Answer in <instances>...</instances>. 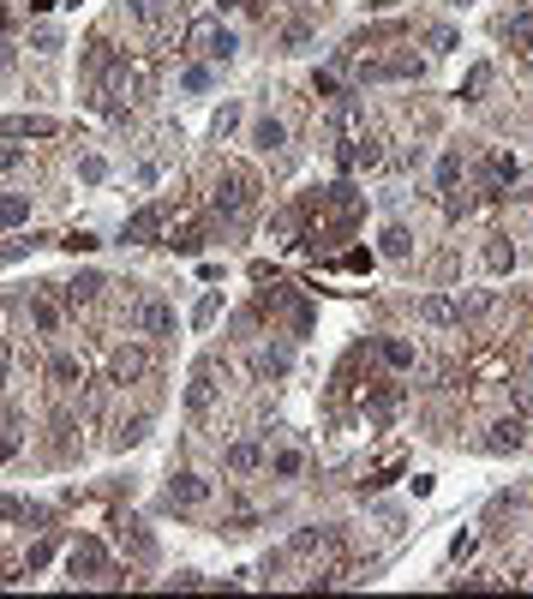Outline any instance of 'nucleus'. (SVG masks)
<instances>
[{
	"mask_svg": "<svg viewBox=\"0 0 533 599\" xmlns=\"http://www.w3.org/2000/svg\"><path fill=\"white\" fill-rule=\"evenodd\" d=\"M258 192H264L258 168L228 162V168H222V180H216V192H210V216H216L222 228H240V222H246V210L258 204Z\"/></svg>",
	"mask_w": 533,
	"mask_h": 599,
	"instance_id": "obj_1",
	"label": "nucleus"
},
{
	"mask_svg": "<svg viewBox=\"0 0 533 599\" xmlns=\"http://www.w3.org/2000/svg\"><path fill=\"white\" fill-rule=\"evenodd\" d=\"M66 576H72V582H84V588L126 582V576H120V564L108 558V546H102L96 534H78V540H72V552H66Z\"/></svg>",
	"mask_w": 533,
	"mask_h": 599,
	"instance_id": "obj_2",
	"label": "nucleus"
},
{
	"mask_svg": "<svg viewBox=\"0 0 533 599\" xmlns=\"http://www.w3.org/2000/svg\"><path fill=\"white\" fill-rule=\"evenodd\" d=\"M48 288H54V300H60L66 312H84V306H96V300H102V294H108L114 282H108L102 270H84V276H66V282H48Z\"/></svg>",
	"mask_w": 533,
	"mask_h": 599,
	"instance_id": "obj_3",
	"label": "nucleus"
},
{
	"mask_svg": "<svg viewBox=\"0 0 533 599\" xmlns=\"http://www.w3.org/2000/svg\"><path fill=\"white\" fill-rule=\"evenodd\" d=\"M180 42H192L204 60H234V54H240V36H234L228 24H186Z\"/></svg>",
	"mask_w": 533,
	"mask_h": 599,
	"instance_id": "obj_4",
	"label": "nucleus"
},
{
	"mask_svg": "<svg viewBox=\"0 0 533 599\" xmlns=\"http://www.w3.org/2000/svg\"><path fill=\"white\" fill-rule=\"evenodd\" d=\"M24 318H30V330L42 336V342H60V324H66V306L54 300V288L42 282L30 300H24Z\"/></svg>",
	"mask_w": 533,
	"mask_h": 599,
	"instance_id": "obj_5",
	"label": "nucleus"
},
{
	"mask_svg": "<svg viewBox=\"0 0 533 599\" xmlns=\"http://www.w3.org/2000/svg\"><path fill=\"white\" fill-rule=\"evenodd\" d=\"M150 366H156V354H150L144 342H120V348L108 354V384H114V390H126V384H138Z\"/></svg>",
	"mask_w": 533,
	"mask_h": 599,
	"instance_id": "obj_6",
	"label": "nucleus"
},
{
	"mask_svg": "<svg viewBox=\"0 0 533 599\" xmlns=\"http://www.w3.org/2000/svg\"><path fill=\"white\" fill-rule=\"evenodd\" d=\"M528 438H533V432H528V420H522V414L510 408L504 420H492V426H486V438H480V450H486V456H516V450H522Z\"/></svg>",
	"mask_w": 533,
	"mask_h": 599,
	"instance_id": "obj_7",
	"label": "nucleus"
},
{
	"mask_svg": "<svg viewBox=\"0 0 533 599\" xmlns=\"http://www.w3.org/2000/svg\"><path fill=\"white\" fill-rule=\"evenodd\" d=\"M216 378H228V372L216 366V354H204L198 372H192V390H186V408H192V414H210V408H216V396H222Z\"/></svg>",
	"mask_w": 533,
	"mask_h": 599,
	"instance_id": "obj_8",
	"label": "nucleus"
},
{
	"mask_svg": "<svg viewBox=\"0 0 533 599\" xmlns=\"http://www.w3.org/2000/svg\"><path fill=\"white\" fill-rule=\"evenodd\" d=\"M162 222H168V204H144V210H132L126 216V246H162Z\"/></svg>",
	"mask_w": 533,
	"mask_h": 599,
	"instance_id": "obj_9",
	"label": "nucleus"
},
{
	"mask_svg": "<svg viewBox=\"0 0 533 599\" xmlns=\"http://www.w3.org/2000/svg\"><path fill=\"white\" fill-rule=\"evenodd\" d=\"M264 450H270V444H264V432H252V438H234V444L222 450V468H228L234 480H246V474H258V468H264Z\"/></svg>",
	"mask_w": 533,
	"mask_h": 599,
	"instance_id": "obj_10",
	"label": "nucleus"
},
{
	"mask_svg": "<svg viewBox=\"0 0 533 599\" xmlns=\"http://www.w3.org/2000/svg\"><path fill=\"white\" fill-rule=\"evenodd\" d=\"M252 144H258V156H270L276 168H288V126H282L276 114H258V120H252Z\"/></svg>",
	"mask_w": 533,
	"mask_h": 599,
	"instance_id": "obj_11",
	"label": "nucleus"
},
{
	"mask_svg": "<svg viewBox=\"0 0 533 599\" xmlns=\"http://www.w3.org/2000/svg\"><path fill=\"white\" fill-rule=\"evenodd\" d=\"M204 504H210V480H198V474H174L162 492V510H204Z\"/></svg>",
	"mask_w": 533,
	"mask_h": 599,
	"instance_id": "obj_12",
	"label": "nucleus"
},
{
	"mask_svg": "<svg viewBox=\"0 0 533 599\" xmlns=\"http://www.w3.org/2000/svg\"><path fill=\"white\" fill-rule=\"evenodd\" d=\"M372 354H378L390 372H414V366H420V348H414L408 336H378V342H372Z\"/></svg>",
	"mask_w": 533,
	"mask_h": 599,
	"instance_id": "obj_13",
	"label": "nucleus"
},
{
	"mask_svg": "<svg viewBox=\"0 0 533 599\" xmlns=\"http://www.w3.org/2000/svg\"><path fill=\"white\" fill-rule=\"evenodd\" d=\"M264 468H270V480H300V474H306V450H300V444H270V450H264Z\"/></svg>",
	"mask_w": 533,
	"mask_h": 599,
	"instance_id": "obj_14",
	"label": "nucleus"
},
{
	"mask_svg": "<svg viewBox=\"0 0 533 599\" xmlns=\"http://www.w3.org/2000/svg\"><path fill=\"white\" fill-rule=\"evenodd\" d=\"M0 138H60V120H48V114H6Z\"/></svg>",
	"mask_w": 533,
	"mask_h": 599,
	"instance_id": "obj_15",
	"label": "nucleus"
},
{
	"mask_svg": "<svg viewBox=\"0 0 533 599\" xmlns=\"http://www.w3.org/2000/svg\"><path fill=\"white\" fill-rule=\"evenodd\" d=\"M498 36H504L516 54H533V6H516V12H504V18H498Z\"/></svg>",
	"mask_w": 533,
	"mask_h": 599,
	"instance_id": "obj_16",
	"label": "nucleus"
},
{
	"mask_svg": "<svg viewBox=\"0 0 533 599\" xmlns=\"http://www.w3.org/2000/svg\"><path fill=\"white\" fill-rule=\"evenodd\" d=\"M48 378H54L60 390H72V384H84V360H78L72 348H60V342H54V354H48Z\"/></svg>",
	"mask_w": 533,
	"mask_h": 599,
	"instance_id": "obj_17",
	"label": "nucleus"
},
{
	"mask_svg": "<svg viewBox=\"0 0 533 599\" xmlns=\"http://www.w3.org/2000/svg\"><path fill=\"white\" fill-rule=\"evenodd\" d=\"M144 432H150V414H120L114 432H108V444H114V450H132V444H144Z\"/></svg>",
	"mask_w": 533,
	"mask_h": 599,
	"instance_id": "obj_18",
	"label": "nucleus"
},
{
	"mask_svg": "<svg viewBox=\"0 0 533 599\" xmlns=\"http://www.w3.org/2000/svg\"><path fill=\"white\" fill-rule=\"evenodd\" d=\"M420 318H426V324H438V330H456V324H462V306H456V300H444V294H432V300H420Z\"/></svg>",
	"mask_w": 533,
	"mask_h": 599,
	"instance_id": "obj_19",
	"label": "nucleus"
},
{
	"mask_svg": "<svg viewBox=\"0 0 533 599\" xmlns=\"http://www.w3.org/2000/svg\"><path fill=\"white\" fill-rule=\"evenodd\" d=\"M456 306H462V324H480V318H492V312H498L504 300H498L492 288H480V294H462Z\"/></svg>",
	"mask_w": 533,
	"mask_h": 599,
	"instance_id": "obj_20",
	"label": "nucleus"
},
{
	"mask_svg": "<svg viewBox=\"0 0 533 599\" xmlns=\"http://www.w3.org/2000/svg\"><path fill=\"white\" fill-rule=\"evenodd\" d=\"M30 222V192H0V228H24Z\"/></svg>",
	"mask_w": 533,
	"mask_h": 599,
	"instance_id": "obj_21",
	"label": "nucleus"
},
{
	"mask_svg": "<svg viewBox=\"0 0 533 599\" xmlns=\"http://www.w3.org/2000/svg\"><path fill=\"white\" fill-rule=\"evenodd\" d=\"M378 252H384V258H390V264H402V258H408V252H414V234H408V228H402V222H390V228H384V246H378Z\"/></svg>",
	"mask_w": 533,
	"mask_h": 599,
	"instance_id": "obj_22",
	"label": "nucleus"
},
{
	"mask_svg": "<svg viewBox=\"0 0 533 599\" xmlns=\"http://www.w3.org/2000/svg\"><path fill=\"white\" fill-rule=\"evenodd\" d=\"M486 84H492V66H474L462 84V102H486Z\"/></svg>",
	"mask_w": 533,
	"mask_h": 599,
	"instance_id": "obj_23",
	"label": "nucleus"
},
{
	"mask_svg": "<svg viewBox=\"0 0 533 599\" xmlns=\"http://www.w3.org/2000/svg\"><path fill=\"white\" fill-rule=\"evenodd\" d=\"M216 318H222V294H204V300H198V312H192V324H198V330H210Z\"/></svg>",
	"mask_w": 533,
	"mask_h": 599,
	"instance_id": "obj_24",
	"label": "nucleus"
},
{
	"mask_svg": "<svg viewBox=\"0 0 533 599\" xmlns=\"http://www.w3.org/2000/svg\"><path fill=\"white\" fill-rule=\"evenodd\" d=\"M24 162H30V150H24V144H6V138H0V174H18Z\"/></svg>",
	"mask_w": 533,
	"mask_h": 599,
	"instance_id": "obj_25",
	"label": "nucleus"
},
{
	"mask_svg": "<svg viewBox=\"0 0 533 599\" xmlns=\"http://www.w3.org/2000/svg\"><path fill=\"white\" fill-rule=\"evenodd\" d=\"M426 42H432V54H450V48H456V30H450V24H426Z\"/></svg>",
	"mask_w": 533,
	"mask_h": 599,
	"instance_id": "obj_26",
	"label": "nucleus"
},
{
	"mask_svg": "<svg viewBox=\"0 0 533 599\" xmlns=\"http://www.w3.org/2000/svg\"><path fill=\"white\" fill-rule=\"evenodd\" d=\"M282 570H288V546H282V552H264L258 576H264V582H282Z\"/></svg>",
	"mask_w": 533,
	"mask_h": 599,
	"instance_id": "obj_27",
	"label": "nucleus"
},
{
	"mask_svg": "<svg viewBox=\"0 0 533 599\" xmlns=\"http://www.w3.org/2000/svg\"><path fill=\"white\" fill-rule=\"evenodd\" d=\"M180 84H186V90H210V84H216V72H210V66H186V78H180Z\"/></svg>",
	"mask_w": 533,
	"mask_h": 599,
	"instance_id": "obj_28",
	"label": "nucleus"
},
{
	"mask_svg": "<svg viewBox=\"0 0 533 599\" xmlns=\"http://www.w3.org/2000/svg\"><path fill=\"white\" fill-rule=\"evenodd\" d=\"M60 246H66V252H96V234H84V228H72V234H60Z\"/></svg>",
	"mask_w": 533,
	"mask_h": 599,
	"instance_id": "obj_29",
	"label": "nucleus"
},
{
	"mask_svg": "<svg viewBox=\"0 0 533 599\" xmlns=\"http://www.w3.org/2000/svg\"><path fill=\"white\" fill-rule=\"evenodd\" d=\"M474 546H480V534H456V540H450V564H462V558H474Z\"/></svg>",
	"mask_w": 533,
	"mask_h": 599,
	"instance_id": "obj_30",
	"label": "nucleus"
},
{
	"mask_svg": "<svg viewBox=\"0 0 533 599\" xmlns=\"http://www.w3.org/2000/svg\"><path fill=\"white\" fill-rule=\"evenodd\" d=\"M234 120H240V108H234V102H228V108H222V114H216V120H210V132H216V138H222V132H234Z\"/></svg>",
	"mask_w": 533,
	"mask_h": 599,
	"instance_id": "obj_31",
	"label": "nucleus"
},
{
	"mask_svg": "<svg viewBox=\"0 0 533 599\" xmlns=\"http://www.w3.org/2000/svg\"><path fill=\"white\" fill-rule=\"evenodd\" d=\"M102 174H108V162H102V156H84V162H78V180H102Z\"/></svg>",
	"mask_w": 533,
	"mask_h": 599,
	"instance_id": "obj_32",
	"label": "nucleus"
},
{
	"mask_svg": "<svg viewBox=\"0 0 533 599\" xmlns=\"http://www.w3.org/2000/svg\"><path fill=\"white\" fill-rule=\"evenodd\" d=\"M342 270H372V252H360V246H354V252H342Z\"/></svg>",
	"mask_w": 533,
	"mask_h": 599,
	"instance_id": "obj_33",
	"label": "nucleus"
},
{
	"mask_svg": "<svg viewBox=\"0 0 533 599\" xmlns=\"http://www.w3.org/2000/svg\"><path fill=\"white\" fill-rule=\"evenodd\" d=\"M24 6H30V12H54L60 0H24Z\"/></svg>",
	"mask_w": 533,
	"mask_h": 599,
	"instance_id": "obj_34",
	"label": "nucleus"
},
{
	"mask_svg": "<svg viewBox=\"0 0 533 599\" xmlns=\"http://www.w3.org/2000/svg\"><path fill=\"white\" fill-rule=\"evenodd\" d=\"M6 24H12V18H6V0H0V36H6Z\"/></svg>",
	"mask_w": 533,
	"mask_h": 599,
	"instance_id": "obj_35",
	"label": "nucleus"
},
{
	"mask_svg": "<svg viewBox=\"0 0 533 599\" xmlns=\"http://www.w3.org/2000/svg\"><path fill=\"white\" fill-rule=\"evenodd\" d=\"M528 198H533V174H528Z\"/></svg>",
	"mask_w": 533,
	"mask_h": 599,
	"instance_id": "obj_36",
	"label": "nucleus"
}]
</instances>
